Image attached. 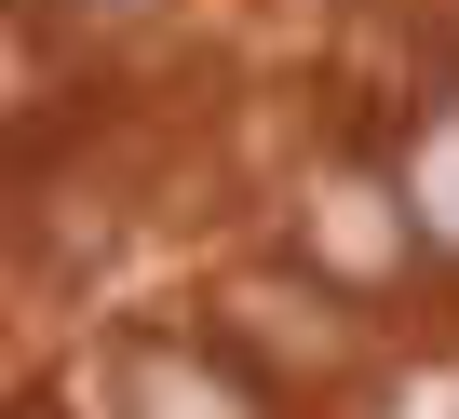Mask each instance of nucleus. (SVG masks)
I'll use <instances>...</instances> for the list:
<instances>
[{
	"mask_svg": "<svg viewBox=\"0 0 459 419\" xmlns=\"http://www.w3.org/2000/svg\"><path fill=\"white\" fill-rule=\"evenodd\" d=\"M122 392H135V419H244V392H230L216 365H189V352H135Z\"/></svg>",
	"mask_w": 459,
	"mask_h": 419,
	"instance_id": "f03ea898",
	"label": "nucleus"
},
{
	"mask_svg": "<svg viewBox=\"0 0 459 419\" xmlns=\"http://www.w3.org/2000/svg\"><path fill=\"white\" fill-rule=\"evenodd\" d=\"M311 244H325L338 271H392V244H405V217H392V189H365V176H338V189L311 203Z\"/></svg>",
	"mask_w": 459,
	"mask_h": 419,
	"instance_id": "f257e3e1",
	"label": "nucleus"
},
{
	"mask_svg": "<svg viewBox=\"0 0 459 419\" xmlns=\"http://www.w3.org/2000/svg\"><path fill=\"white\" fill-rule=\"evenodd\" d=\"M405 203H419V217L459 244V122H432V135H419V162H405Z\"/></svg>",
	"mask_w": 459,
	"mask_h": 419,
	"instance_id": "7ed1b4c3",
	"label": "nucleus"
}]
</instances>
